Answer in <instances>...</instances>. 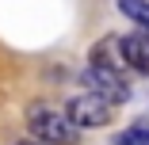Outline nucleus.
I'll return each instance as SVG.
<instances>
[{"mask_svg": "<svg viewBox=\"0 0 149 145\" xmlns=\"http://www.w3.org/2000/svg\"><path fill=\"white\" fill-rule=\"evenodd\" d=\"M27 130L42 145H77L80 141V126L65 111H57L50 103H31L27 107Z\"/></svg>", "mask_w": 149, "mask_h": 145, "instance_id": "f257e3e1", "label": "nucleus"}, {"mask_svg": "<svg viewBox=\"0 0 149 145\" xmlns=\"http://www.w3.org/2000/svg\"><path fill=\"white\" fill-rule=\"evenodd\" d=\"M80 84H84V92H96V96L111 99L115 107L130 99V84L123 80V73L111 69V65H92V61H88V69L80 73Z\"/></svg>", "mask_w": 149, "mask_h": 145, "instance_id": "f03ea898", "label": "nucleus"}, {"mask_svg": "<svg viewBox=\"0 0 149 145\" xmlns=\"http://www.w3.org/2000/svg\"><path fill=\"white\" fill-rule=\"evenodd\" d=\"M65 114H69L80 130H88V126H107V122L115 119V103L103 99V96H96V92H80V96H73V99L65 103Z\"/></svg>", "mask_w": 149, "mask_h": 145, "instance_id": "7ed1b4c3", "label": "nucleus"}, {"mask_svg": "<svg viewBox=\"0 0 149 145\" xmlns=\"http://www.w3.org/2000/svg\"><path fill=\"white\" fill-rule=\"evenodd\" d=\"M115 46H118V57H123L130 69L149 73V31H134L126 38H115Z\"/></svg>", "mask_w": 149, "mask_h": 145, "instance_id": "20e7f679", "label": "nucleus"}, {"mask_svg": "<svg viewBox=\"0 0 149 145\" xmlns=\"http://www.w3.org/2000/svg\"><path fill=\"white\" fill-rule=\"evenodd\" d=\"M118 12L134 19L141 31H149V0H118Z\"/></svg>", "mask_w": 149, "mask_h": 145, "instance_id": "39448f33", "label": "nucleus"}, {"mask_svg": "<svg viewBox=\"0 0 149 145\" xmlns=\"http://www.w3.org/2000/svg\"><path fill=\"white\" fill-rule=\"evenodd\" d=\"M115 38H103V42H96L92 46V57L88 61L92 65H111V69H118V61H115V46H111Z\"/></svg>", "mask_w": 149, "mask_h": 145, "instance_id": "423d86ee", "label": "nucleus"}, {"mask_svg": "<svg viewBox=\"0 0 149 145\" xmlns=\"http://www.w3.org/2000/svg\"><path fill=\"white\" fill-rule=\"evenodd\" d=\"M115 145H149V126H130V130H123L115 137Z\"/></svg>", "mask_w": 149, "mask_h": 145, "instance_id": "0eeeda50", "label": "nucleus"}, {"mask_svg": "<svg viewBox=\"0 0 149 145\" xmlns=\"http://www.w3.org/2000/svg\"><path fill=\"white\" fill-rule=\"evenodd\" d=\"M8 145H42L38 137H19V141H8Z\"/></svg>", "mask_w": 149, "mask_h": 145, "instance_id": "6e6552de", "label": "nucleus"}]
</instances>
